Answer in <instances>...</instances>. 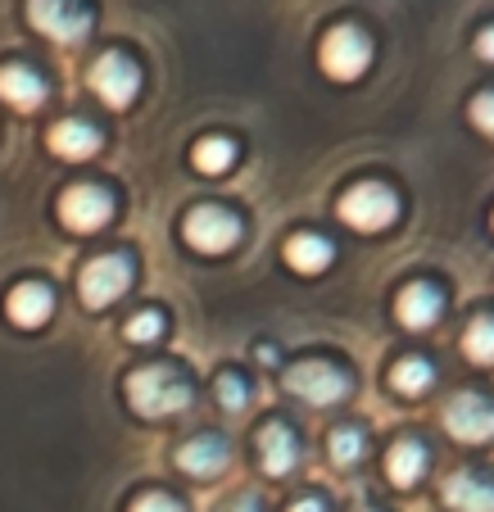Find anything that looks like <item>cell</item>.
Returning a JSON list of instances; mask_svg holds the SVG:
<instances>
[{
    "label": "cell",
    "instance_id": "d4e9b609",
    "mask_svg": "<svg viewBox=\"0 0 494 512\" xmlns=\"http://www.w3.org/2000/svg\"><path fill=\"white\" fill-rule=\"evenodd\" d=\"M218 404H223L227 413H241V408L250 404V399H245V381L232 377V372H223V377H218Z\"/></svg>",
    "mask_w": 494,
    "mask_h": 512
},
{
    "label": "cell",
    "instance_id": "ba28073f",
    "mask_svg": "<svg viewBox=\"0 0 494 512\" xmlns=\"http://www.w3.org/2000/svg\"><path fill=\"white\" fill-rule=\"evenodd\" d=\"M182 236L200 254H223V250H232V245L241 241V223H236L232 213L214 209V204H204V209H195L191 218H186Z\"/></svg>",
    "mask_w": 494,
    "mask_h": 512
},
{
    "label": "cell",
    "instance_id": "9c48e42d",
    "mask_svg": "<svg viewBox=\"0 0 494 512\" xmlns=\"http://www.w3.org/2000/svg\"><path fill=\"white\" fill-rule=\"evenodd\" d=\"M445 426L463 445H485L494 440V404H485L481 395H454L445 408Z\"/></svg>",
    "mask_w": 494,
    "mask_h": 512
},
{
    "label": "cell",
    "instance_id": "603a6c76",
    "mask_svg": "<svg viewBox=\"0 0 494 512\" xmlns=\"http://www.w3.org/2000/svg\"><path fill=\"white\" fill-rule=\"evenodd\" d=\"M359 458H363V431H354V426H340V431H331V463L354 467Z\"/></svg>",
    "mask_w": 494,
    "mask_h": 512
},
{
    "label": "cell",
    "instance_id": "44dd1931",
    "mask_svg": "<svg viewBox=\"0 0 494 512\" xmlns=\"http://www.w3.org/2000/svg\"><path fill=\"white\" fill-rule=\"evenodd\" d=\"M236 159V145L223 141V136H209V141L195 145V168L200 173H223V168H232Z\"/></svg>",
    "mask_w": 494,
    "mask_h": 512
},
{
    "label": "cell",
    "instance_id": "f546056e",
    "mask_svg": "<svg viewBox=\"0 0 494 512\" xmlns=\"http://www.w3.org/2000/svg\"><path fill=\"white\" fill-rule=\"evenodd\" d=\"M232 512H259V503H254V499H241V503H232Z\"/></svg>",
    "mask_w": 494,
    "mask_h": 512
},
{
    "label": "cell",
    "instance_id": "e0dca14e",
    "mask_svg": "<svg viewBox=\"0 0 494 512\" xmlns=\"http://www.w3.org/2000/svg\"><path fill=\"white\" fill-rule=\"evenodd\" d=\"M50 150L64 159H91L100 150V132L78 123V118H68V123H59L55 132H50Z\"/></svg>",
    "mask_w": 494,
    "mask_h": 512
},
{
    "label": "cell",
    "instance_id": "3957f363",
    "mask_svg": "<svg viewBox=\"0 0 494 512\" xmlns=\"http://www.w3.org/2000/svg\"><path fill=\"white\" fill-rule=\"evenodd\" d=\"M318 59H322V68H327V78L354 82V78H363V68H368V59H372V46L359 28H331L327 37H322Z\"/></svg>",
    "mask_w": 494,
    "mask_h": 512
},
{
    "label": "cell",
    "instance_id": "4fadbf2b",
    "mask_svg": "<svg viewBox=\"0 0 494 512\" xmlns=\"http://www.w3.org/2000/svg\"><path fill=\"white\" fill-rule=\"evenodd\" d=\"M223 463H227V445L218 440V435H200V440H191V445L177 449V467H182L186 476H200V481L218 476Z\"/></svg>",
    "mask_w": 494,
    "mask_h": 512
},
{
    "label": "cell",
    "instance_id": "30bf717a",
    "mask_svg": "<svg viewBox=\"0 0 494 512\" xmlns=\"http://www.w3.org/2000/svg\"><path fill=\"white\" fill-rule=\"evenodd\" d=\"M59 218H64L73 232H100V227L114 218V200H109L100 186H73L59 200Z\"/></svg>",
    "mask_w": 494,
    "mask_h": 512
},
{
    "label": "cell",
    "instance_id": "6da1fadb",
    "mask_svg": "<svg viewBox=\"0 0 494 512\" xmlns=\"http://www.w3.org/2000/svg\"><path fill=\"white\" fill-rule=\"evenodd\" d=\"M127 399L141 417H173L191 404V390L173 368H141L127 377Z\"/></svg>",
    "mask_w": 494,
    "mask_h": 512
},
{
    "label": "cell",
    "instance_id": "2e32d148",
    "mask_svg": "<svg viewBox=\"0 0 494 512\" xmlns=\"http://www.w3.org/2000/svg\"><path fill=\"white\" fill-rule=\"evenodd\" d=\"M445 503L454 512H494V485L472 472H458L445 485Z\"/></svg>",
    "mask_w": 494,
    "mask_h": 512
},
{
    "label": "cell",
    "instance_id": "7402d4cb",
    "mask_svg": "<svg viewBox=\"0 0 494 512\" xmlns=\"http://www.w3.org/2000/svg\"><path fill=\"white\" fill-rule=\"evenodd\" d=\"M463 349L472 363H494V318H476L463 336Z\"/></svg>",
    "mask_w": 494,
    "mask_h": 512
},
{
    "label": "cell",
    "instance_id": "277c9868",
    "mask_svg": "<svg viewBox=\"0 0 494 512\" xmlns=\"http://www.w3.org/2000/svg\"><path fill=\"white\" fill-rule=\"evenodd\" d=\"M286 390L309 399V404H340L349 395V377L336 372L331 363H322V358H309V363H295L286 372Z\"/></svg>",
    "mask_w": 494,
    "mask_h": 512
},
{
    "label": "cell",
    "instance_id": "5b68a950",
    "mask_svg": "<svg viewBox=\"0 0 494 512\" xmlns=\"http://www.w3.org/2000/svg\"><path fill=\"white\" fill-rule=\"evenodd\" d=\"M28 19L37 32L55 41H82L91 32V14L82 10L78 0H28Z\"/></svg>",
    "mask_w": 494,
    "mask_h": 512
},
{
    "label": "cell",
    "instance_id": "83f0119b",
    "mask_svg": "<svg viewBox=\"0 0 494 512\" xmlns=\"http://www.w3.org/2000/svg\"><path fill=\"white\" fill-rule=\"evenodd\" d=\"M476 55H481V59H494V28H485L481 37H476Z\"/></svg>",
    "mask_w": 494,
    "mask_h": 512
},
{
    "label": "cell",
    "instance_id": "8992f818",
    "mask_svg": "<svg viewBox=\"0 0 494 512\" xmlns=\"http://www.w3.org/2000/svg\"><path fill=\"white\" fill-rule=\"evenodd\" d=\"M132 286V268H127L123 254H100L82 268V304L87 309H105L114 304L123 290Z\"/></svg>",
    "mask_w": 494,
    "mask_h": 512
},
{
    "label": "cell",
    "instance_id": "9a60e30c",
    "mask_svg": "<svg viewBox=\"0 0 494 512\" xmlns=\"http://www.w3.org/2000/svg\"><path fill=\"white\" fill-rule=\"evenodd\" d=\"M10 318L19 322V327H41V322L50 318V309H55V295H50L41 281H23V286L10 290Z\"/></svg>",
    "mask_w": 494,
    "mask_h": 512
},
{
    "label": "cell",
    "instance_id": "d6986e66",
    "mask_svg": "<svg viewBox=\"0 0 494 512\" xmlns=\"http://www.w3.org/2000/svg\"><path fill=\"white\" fill-rule=\"evenodd\" d=\"M386 472H390V481H395L399 490L417 485L422 481V472H427V449L417 445V440H399V445L390 449V458H386Z\"/></svg>",
    "mask_w": 494,
    "mask_h": 512
},
{
    "label": "cell",
    "instance_id": "cb8c5ba5",
    "mask_svg": "<svg viewBox=\"0 0 494 512\" xmlns=\"http://www.w3.org/2000/svg\"><path fill=\"white\" fill-rule=\"evenodd\" d=\"M159 336H164V318L150 309L127 322V340H136V345H150V340H159Z\"/></svg>",
    "mask_w": 494,
    "mask_h": 512
},
{
    "label": "cell",
    "instance_id": "4316f807",
    "mask_svg": "<svg viewBox=\"0 0 494 512\" xmlns=\"http://www.w3.org/2000/svg\"><path fill=\"white\" fill-rule=\"evenodd\" d=\"M132 512H182V503L168 499V494H141V499L132 503Z\"/></svg>",
    "mask_w": 494,
    "mask_h": 512
},
{
    "label": "cell",
    "instance_id": "484cf974",
    "mask_svg": "<svg viewBox=\"0 0 494 512\" xmlns=\"http://www.w3.org/2000/svg\"><path fill=\"white\" fill-rule=\"evenodd\" d=\"M472 123L481 127L485 136H494V91H485V96L472 100Z\"/></svg>",
    "mask_w": 494,
    "mask_h": 512
},
{
    "label": "cell",
    "instance_id": "7c38bea8",
    "mask_svg": "<svg viewBox=\"0 0 494 512\" xmlns=\"http://www.w3.org/2000/svg\"><path fill=\"white\" fill-rule=\"evenodd\" d=\"M295 454H300V445H295L291 426L268 422L259 431V458H263V472H268V476H286V472H291Z\"/></svg>",
    "mask_w": 494,
    "mask_h": 512
},
{
    "label": "cell",
    "instance_id": "ffe728a7",
    "mask_svg": "<svg viewBox=\"0 0 494 512\" xmlns=\"http://www.w3.org/2000/svg\"><path fill=\"white\" fill-rule=\"evenodd\" d=\"M390 381H395V390H404V395H422V390L436 381V372H431L427 358H404V363H395Z\"/></svg>",
    "mask_w": 494,
    "mask_h": 512
},
{
    "label": "cell",
    "instance_id": "8fae6325",
    "mask_svg": "<svg viewBox=\"0 0 494 512\" xmlns=\"http://www.w3.org/2000/svg\"><path fill=\"white\" fill-rule=\"evenodd\" d=\"M395 313H399V322H404L408 331H427L431 322L440 318V290L427 286V281H413V286L399 290Z\"/></svg>",
    "mask_w": 494,
    "mask_h": 512
},
{
    "label": "cell",
    "instance_id": "ac0fdd59",
    "mask_svg": "<svg viewBox=\"0 0 494 512\" xmlns=\"http://www.w3.org/2000/svg\"><path fill=\"white\" fill-rule=\"evenodd\" d=\"M331 241H322V236H291L286 241V263H291L295 272H304V277H313V272H327L331 268Z\"/></svg>",
    "mask_w": 494,
    "mask_h": 512
},
{
    "label": "cell",
    "instance_id": "7a4b0ae2",
    "mask_svg": "<svg viewBox=\"0 0 494 512\" xmlns=\"http://www.w3.org/2000/svg\"><path fill=\"white\" fill-rule=\"evenodd\" d=\"M395 213H399V200L377 182H359L340 200V218H345L354 232H381V227L395 223Z\"/></svg>",
    "mask_w": 494,
    "mask_h": 512
},
{
    "label": "cell",
    "instance_id": "f1b7e54d",
    "mask_svg": "<svg viewBox=\"0 0 494 512\" xmlns=\"http://www.w3.org/2000/svg\"><path fill=\"white\" fill-rule=\"evenodd\" d=\"M291 512H322V503H318V499H295Z\"/></svg>",
    "mask_w": 494,
    "mask_h": 512
},
{
    "label": "cell",
    "instance_id": "5bb4252c",
    "mask_svg": "<svg viewBox=\"0 0 494 512\" xmlns=\"http://www.w3.org/2000/svg\"><path fill=\"white\" fill-rule=\"evenodd\" d=\"M0 100H10L14 109H37L46 100V82L28 64H5L0 68Z\"/></svg>",
    "mask_w": 494,
    "mask_h": 512
},
{
    "label": "cell",
    "instance_id": "52a82bcc",
    "mask_svg": "<svg viewBox=\"0 0 494 512\" xmlns=\"http://www.w3.org/2000/svg\"><path fill=\"white\" fill-rule=\"evenodd\" d=\"M91 87L105 96V105L127 109L136 100V91H141V73H136V64L127 55L109 50V55H100L96 64H91Z\"/></svg>",
    "mask_w": 494,
    "mask_h": 512
}]
</instances>
